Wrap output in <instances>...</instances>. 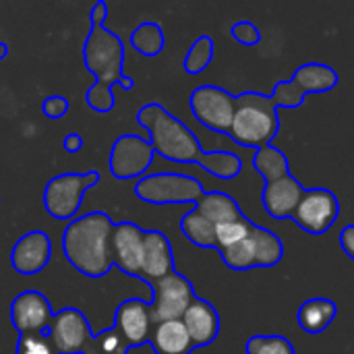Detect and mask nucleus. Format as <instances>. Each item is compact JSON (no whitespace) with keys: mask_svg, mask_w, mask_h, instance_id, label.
Masks as SVG:
<instances>
[{"mask_svg":"<svg viewBox=\"0 0 354 354\" xmlns=\"http://www.w3.org/2000/svg\"><path fill=\"white\" fill-rule=\"evenodd\" d=\"M68 108H71V104H68V100L64 95H48L44 100V104H41V112L50 120L62 118L68 112Z\"/></svg>","mask_w":354,"mask_h":354,"instance_id":"33","label":"nucleus"},{"mask_svg":"<svg viewBox=\"0 0 354 354\" xmlns=\"http://www.w3.org/2000/svg\"><path fill=\"white\" fill-rule=\"evenodd\" d=\"M52 241L41 230L25 232L10 251V266L21 276H35L50 263Z\"/></svg>","mask_w":354,"mask_h":354,"instance_id":"16","label":"nucleus"},{"mask_svg":"<svg viewBox=\"0 0 354 354\" xmlns=\"http://www.w3.org/2000/svg\"><path fill=\"white\" fill-rule=\"evenodd\" d=\"M251 226H253V222L247 220V218L218 226L216 228V249L220 251V249H228V247L239 245L241 241H245L249 236Z\"/></svg>","mask_w":354,"mask_h":354,"instance_id":"29","label":"nucleus"},{"mask_svg":"<svg viewBox=\"0 0 354 354\" xmlns=\"http://www.w3.org/2000/svg\"><path fill=\"white\" fill-rule=\"evenodd\" d=\"M156 158V151L149 143V139L141 135H120L110 149V174L116 180H131L145 174V170L151 166Z\"/></svg>","mask_w":354,"mask_h":354,"instance_id":"11","label":"nucleus"},{"mask_svg":"<svg viewBox=\"0 0 354 354\" xmlns=\"http://www.w3.org/2000/svg\"><path fill=\"white\" fill-rule=\"evenodd\" d=\"M62 147L66 149V153H79L83 149V137L79 133H71L62 139Z\"/></svg>","mask_w":354,"mask_h":354,"instance_id":"35","label":"nucleus"},{"mask_svg":"<svg viewBox=\"0 0 354 354\" xmlns=\"http://www.w3.org/2000/svg\"><path fill=\"white\" fill-rule=\"evenodd\" d=\"M189 106L193 116L207 127L209 131L228 135L234 118L236 95L218 87V85H201L193 89L189 97Z\"/></svg>","mask_w":354,"mask_h":354,"instance_id":"10","label":"nucleus"},{"mask_svg":"<svg viewBox=\"0 0 354 354\" xmlns=\"http://www.w3.org/2000/svg\"><path fill=\"white\" fill-rule=\"evenodd\" d=\"M6 54H8V46L0 41V60H2V58H6Z\"/></svg>","mask_w":354,"mask_h":354,"instance_id":"36","label":"nucleus"},{"mask_svg":"<svg viewBox=\"0 0 354 354\" xmlns=\"http://www.w3.org/2000/svg\"><path fill=\"white\" fill-rule=\"evenodd\" d=\"M131 46L141 54V56H147V58H153L158 56L162 50H164V29L160 23H153V21H143L139 23L131 37H129Z\"/></svg>","mask_w":354,"mask_h":354,"instance_id":"24","label":"nucleus"},{"mask_svg":"<svg viewBox=\"0 0 354 354\" xmlns=\"http://www.w3.org/2000/svg\"><path fill=\"white\" fill-rule=\"evenodd\" d=\"M114 222L106 212H89L62 230V253L66 261L87 278H104L112 268Z\"/></svg>","mask_w":354,"mask_h":354,"instance_id":"3","label":"nucleus"},{"mask_svg":"<svg viewBox=\"0 0 354 354\" xmlns=\"http://www.w3.org/2000/svg\"><path fill=\"white\" fill-rule=\"evenodd\" d=\"M292 81L303 89V93H326L338 85V73L322 62H307L299 66L292 75Z\"/></svg>","mask_w":354,"mask_h":354,"instance_id":"23","label":"nucleus"},{"mask_svg":"<svg viewBox=\"0 0 354 354\" xmlns=\"http://www.w3.org/2000/svg\"><path fill=\"white\" fill-rule=\"evenodd\" d=\"M272 95L278 100L280 108H299V106H303V102H305L303 89H301L292 79H290V81H280V83L276 85V89H274Z\"/></svg>","mask_w":354,"mask_h":354,"instance_id":"31","label":"nucleus"},{"mask_svg":"<svg viewBox=\"0 0 354 354\" xmlns=\"http://www.w3.org/2000/svg\"><path fill=\"white\" fill-rule=\"evenodd\" d=\"M129 348H139L149 342L153 322H151V309L149 301L143 299H127L122 301L114 311V324H112Z\"/></svg>","mask_w":354,"mask_h":354,"instance_id":"14","label":"nucleus"},{"mask_svg":"<svg viewBox=\"0 0 354 354\" xmlns=\"http://www.w3.org/2000/svg\"><path fill=\"white\" fill-rule=\"evenodd\" d=\"M145 230L133 222L114 224L112 232V261L131 278L141 280V253Z\"/></svg>","mask_w":354,"mask_h":354,"instance_id":"15","label":"nucleus"},{"mask_svg":"<svg viewBox=\"0 0 354 354\" xmlns=\"http://www.w3.org/2000/svg\"><path fill=\"white\" fill-rule=\"evenodd\" d=\"M174 270V253L168 236L160 230H145L141 253V282L147 286L166 278Z\"/></svg>","mask_w":354,"mask_h":354,"instance_id":"17","label":"nucleus"},{"mask_svg":"<svg viewBox=\"0 0 354 354\" xmlns=\"http://www.w3.org/2000/svg\"><path fill=\"white\" fill-rule=\"evenodd\" d=\"M214 50H216L214 48V39L209 35H199L191 44V48H189V52L185 56V62H183L185 73L187 75H199V73H203L209 66L212 58H214Z\"/></svg>","mask_w":354,"mask_h":354,"instance_id":"27","label":"nucleus"},{"mask_svg":"<svg viewBox=\"0 0 354 354\" xmlns=\"http://www.w3.org/2000/svg\"><path fill=\"white\" fill-rule=\"evenodd\" d=\"M137 122L149 133V143L158 156L176 164H199L220 180H232L241 174L243 160L232 151H203L195 133L162 104L149 102L139 108Z\"/></svg>","mask_w":354,"mask_h":354,"instance_id":"1","label":"nucleus"},{"mask_svg":"<svg viewBox=\"0 0 354 354\" xmlns=\"http://www.w3.org/2000/svg\"><path fill=\"white\" fill-rule=\"evenodd\" d=\"M340 214V201L330 189H307L303 199L299 201L292 220L299 228H303L309 234H324L332 228V224L338 220Z\"/></svg>","mask_w":354,"mask_h":354,"instance_id":"12","label":"nucleus"},{"mask_svg":"<svg viewBox=\"0 0 354 354\" xmlns=\"http://www.w3.org/2000/svg\"><path fill=\"white\" fill-rule=\"evenodd\" d=\"M149 288L153 292V297L149 301L153 326L156 324H162V322L183 319L185 311L197 299L195 288L189 282V278H185L178 272H172L166 278L149 284Z\"/></svg>","mask_w":354,"mask_h":354,"instance_id":"9","label":"nucleus"},{"mask_svg":"<svg viewBox=\"0 0 354 354\" xmlns=\"http://www.w3.org/2000/svg\"><path fill=\"white\" fill-rule=\"evenodd\" d=\"M253 168L266 178V183H272V180H278L288 172V158L284 156L282 149L274 147V145H266V147H259L257 153L253 156Z\"/></svg>","mask_w":354,"mask_h":354,"instance_id":"25","label":"nucleus"},{"mask_svg":"<svg viewBox=\"0 0 354 354\" xmlns=\"http://www.w3.org/2000/svg\"><path fill=\"white\" fill-rule=\"evenodd\" d=\"M180 322L185 324L195 348L212 344L220 334V315L216 307L199 297L191 303Z\"/></svg>","mask_w":354,"mask_h":354,"instance_id":"19","label":"nucleus"},{"mask_svg":"<svg viewBox=\"0 0 354 354\" xmlns=\"http://www.w3.org/2000/svg\"><path fill=\"white\" fill-rule=\"evenodd\" d=\"M54 309L37 290H23L10 303V324L19 334H44L50 330Z\"/></svg>","mask_w":354,"mask_h":354,"instance_id":"13","label":"nucleus"},{"mask_svg":"<svg viewBox=\"0 0 354 354\" xmlns=\"http://www.w3.org/2000/svg\"><path fill=\"white\" fill-rule=\"evenodd\" d=\"M195 212H199L203 218H207L216 228L222 226V224H228V222H236V220H243L245 214L241 212L239 203L228 195V193H222V191H205L199 201L195 203L193 207Z\"/></svg>","mask_w":354,"mask_h":354,"instance_id":"21","label":"nucleus"},{"mask_svg":"<svg viewBox=\"0 0 354 354\" xmlns=\"http://www.w3.org/2000/svg\"><path fill=\"white\" fill-rule=\"evenodd\" d=\"M280 104L274 95L259 91H243L236 95V108L228 137L243 147H266L272 145L280 131Z\"/></svg>","mask_w":354,"mask_h":354,"instance_id":"5","label":"nucleus"},{"mask_svg":"<svg viewBox=\"0 0 354 354\" xmlns=\"http://www.w3.org/2000/svg\"><path fill=\"white\" fill-rule=\"evenodd\" d=\"M205 193L201 183L189 174L178 172H156L145 174L135 185V195L151 205H170V203H197Z\"/></svg>","mask_w":354,"mask_h":354,"instance_id":"8","label":"nucleus"},{"mask_svg":"<svg viewBox=\"0 0 354 354\" xmlns=\"http://www.w3.org/2000/svg\"><path fill=\"white\" fill-rule=\"evenodd\" d=\"M91 29L83 44L85 68L93 75L95 83L87 89L85 102L93 112L108 114L114 108L112 87L120 85L124 91L135 87V81L124 75V44L122 39L106 29L108 4L95 2L91 8Z\"/></svg>","mask_w":354,"mask_h":354,"instance_id":"2","label":"nucleus"},{"mask_svg":"<svg viewBox=\"0 0 354 354\" xmlns=\"http://www.w3.org/2000/svg\"><path fill=\"white\" fill-rule=\"evenodd\" d=\"M224 259V263L230 270L247 272L253 268H274L284 257V245L282 241L268 228L253 224L251 232L245 241H241L234 247L220 249L218 251Z\"/></svg>","mask_w":354,"mask_h":354,"instance_id":"6","label":"nucleus"},{"mask_svg":"<svg viewBox=\"0 0 354 354\" xmlns=\"http://www.w3.org/2000/svg\"><path fill=\"white\" fill-rule=\"evenodd\" d=\"M15 354H58L48 332L44 334H19Z\"/></svg>","mask_w":354,"mask_h":354,"instance_id":"30","label":"nucleus"},{"mask_svg":"<svg viewBox=\"0 0 354 354\" xmlns=\"http://www.w3.org/2000/svg\"><path fill=\"white\" fill-rule=\"evenodd\" d=\"M340 245H342L344 253L354 259V224H348V226L342 228V232H340Z\"/></svg>","mask_w":354,"mask_h":354,"instance_id":"34","label":"nucleus"},{"mask_svg":"<svg viewBox=\"0 0 354 354\" xmlns=\"http://www.w3.org/2000/svg\"><path fill=\"white\" fill-rule=\"evenodd\" d=\"M338 315V305L330 299H309L301 305L297 319L303 332L307 334H322L332 326V322Z\"/></svg>","mask_w":354,"mask_h":354,"instance_id":"22","label":"nucleus"},{"mask_svg":"<svg viewBox=\"0 0 354 354\" xmlns=\"http://www.w3.org/2000/svg\"><path fill=\"white\" fill-rule=\"evenodd\" d=\"M48 334L58 354H129L131 351L114 326L93 336L87 317L75 307L54 313Z\"/></svg>","mask_w":354,"mask_h":354,"instance_id":"4","label":"nucleus"},{"mask_svg":"<svg viewBox=\"0 0 354 354\" xmlns=\"http://www.w3.org/2000/svg\"><path fill=\"white\" fill-rule=\"evenodd\" d=\"M305 191L307 189H303V185L292 174H286V176L272 180V183H266L261 201H263L268 216H272L274 220L292 218V214H295L299 201L303 199Z\"/></svg>","mask_w":354,"mask_h":354,"instance_id":"18","label":"nucleus"},{"mask_svg":"<svg viewBox=\"0 0 354 354\" xmlns=\"http://www.w3.org/2000/svg\"><path fill=\"white\" fill-rule=\"evenodd\" d=\"M102 180L100 172H64L50 178L44 187V209L54 220H75L85 193Z\"/></svg>","mask_w":354,"mask_h":354,"instance_id":"7","label":"nucleus"},{"mask_svg":"<svg viewBox=\"0 0 354 354\" xmlns=\"http://www.w3.org/2000/svg\"><path fill=\"white\" fill-rule=\"evenodd\" d=\"M230 35L243 46H257L261 41V31L251 21H239L230 27Z\"/></svg>","mask_w":354,"mask_h":354,"instance_id":"32","label":"nucleus"},{"mask_svg":"<svg viewBox=\"0 0 354 354\" xmlns=\"http://www.w3.org/2000/svg\"><path fill=\"white\" fill-rule=\"evenodd\" d=\"M247 354H297L295 346L284 336H251L245 344Z\"/></svg>","mask_w":354,"mask_h":354,"instance_id":"28","label":"nucleus"},{"mask_svg":"<svg viewBox=\"0 0 354 354\" xmlns=\"http://www.w3.org/2000/svg\"><path fill=\"white\" fill-rule=\"evenodd\" d=\"M180 230L193 245L203 249H216V226L199 212H187L180 220Z\"/></svg>","mask_w":354,"mask_h":354,"instance_id":"26","label":"nucleus"},{"mask_svg":"<svg viewBox=\"0 0 354 354\" xmlns=\"http://www.w3.org/2000/svg\"><path fill=\"white\" fill-rule=\"evenodd\" d=\"M149 344L156 354H191L195 351V344L180 319L156 324Z\"/></svg>","mask_w":354,"mask_h":354,"instance_id":"20","label":"nucleus"}]
</instances>
